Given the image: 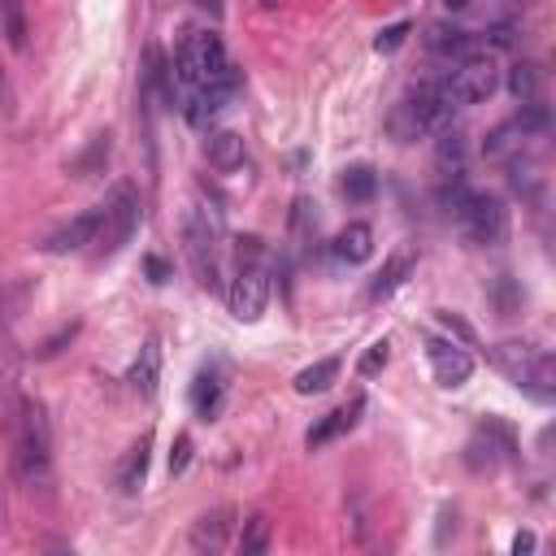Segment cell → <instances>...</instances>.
<instances>
[{"label": "cell", "instance_id": "1", "mask_svg": "<svg viewBox=\"0 0 556 556\" xmlns=\"http://www.w3.org/2000/svg\"><path fill=\"white\" fill-rule=\"evenodd\" d=\"M13 465L26 491H43L52 486V430L43 417L39 400H22V417H17V439H13Z\"/></svg>", "mask_w": 556, "mask_h": 556}, {"label": "cell", "instance_id": "2", "mask_svg": "<svg viewBox=\"0 0 556 556\" xmlns=\"http://www.w3.org/2000/svg\"><path fill=\"white\" fill-rule=\"evenodd\" d=\"M182 87H239V74L226 56V43L213 35V30H200L191 35L182 48H178V61H174Z\"/></svg>", "mask_w": 556, "mask_h": 556}, {"label": "cell", "instance_id": "3", "mask_svg": "<svg viewBox=\"0 0 556 556\" xmlns=\"http://www.w3.org/2000/svg\"><path fill=\"white\" fill-rule=\"evenodd\" d=\"M217 235H222L217 213H208L200 204H191L182 213V248H187V261L200 278V287H217Z\"/></svg>", "mask_w": 556, "mask_h": 556}, {"label": "cell", "instance_id": "4", "mask_svg": "<svg viewBox=\"0 0 556 556\" xmlns=\"http://www.w3.org/2000/svg\"><path fill=\"white\" fill-rule=\"evenodd\" d=\"M491 356L521 391H530L534 400H552V356H543L530 343H500Z\"/></svg>", "mask_w": 556, "mask_h": 556}, {"label": "cell", "instance_id": "5", "mask_svg": "<svg viewBox=\"0 0 556 556\" xmlns=\"http://www.w3.org/2000/svg\"><path fill=\"white\" fill-rule=\"evenodd\" d=\"M404 109H408V117H413V126H417V135H434V130H443V126H452V117H456V96H452V87H447V78H430V83H421L408 100H404Z\"/></svg>", "mask_w": 556, "mask_h": 556}, {"label": "cell", "instance_id": "6", "mask_svg": "<svg viewBox=\"0 0 556 556\" xmlns=\"http://www.w3.org/2000/svg\"><path fill=\"white\" fill-rule=\"evenodd\" d=\"M135 226H139V200H135L130 187H122L109 204H100V226H96V239H91L96 252L100 256H113L122 243H130Z\"/></svg>", "mask_w": 556, "mask_h": 556}, {"label": "cell", "instance_id": "7", "mask_svg": "<svg viewBox=\"0 0 556 556\" xmlns=\"http://www.w3.org/2000/svg\"><path fill=\"white\" fill-rule=\"evenodd\" d=\"M452 213L460 217V226H465V235H469L473 243H500V239H504V204H500L495 195H486V191H465Z\"/></svg>", "mask_w": 556, "mask_h": 556}, {"label": "cell", "instance_id": "8", "mask_svg": "<svg viewBox=\"0 0 556 556\" xmlns=\"http://www.w3.org/2000/svg\"><path fill=\"white\" fill-rule=\"evenodd\" d=\"M447 87H452L456 104H478V100H486V96L500 87V65H495V56H491V52L465 56V61L452 70Z\"/></svg>", "mask_w": 556, "mask_h": 556}, {"label": "cell", "instance_id": "9", "mask_svg": "<svg viewBox=\"0 0 556 556\" xmlns=\"http://www.w3.org/2000/svg\"><path fill=\"white\" fill-rule=\"evenodd\" d=\"M226 304H230V313L239 317V321H261V313H265V304H269V278H265V269L261 265H239V274H235V282H230V291H226Z\"/></svg>", "mask_w": 556, "mask_h": 556}, {"label": "cell", "instance_id": "10", "mask_svg": "<svg viewBox=\"0 0 556 556\" xmlns=\"http://www.w3.org/2000/svg\"><path fill=\"white\" fill-rule=\"evenodd\" d=\"M426 356H430V369H434V382L439 387H465L469 374H473V356L447 339H426Z\"/></svg>", "mask_w": 556, "mask_h": 556}, {"label": "cell", "instance_id": "11", "mask_svg": "<svg viewBox=\"0 0 556 556\" xmlns=\"http://www.w3.org/2000/svg\"><path fill=\"white\" fill-rule=\"evenodd\" d=\"M96 226H100V208H87V213H78V217H70L65 226H56L52 235H48V252H78V248H87L91 239H96Z\"/></svg>", "mask_w": 556, "mask_h": 556}, {"label": "cell", "instance_id": "12", "mask_svg": "<svg viewBox=\"0 0 556 556\" xmlns=\"http://www.w3.org/2000/svg\"><path fill=\"white\" fill-rule=\"evenodd\" d=\"M361 408H365V400L361 395H352L343 408H334V413H326L308 434H304V443L308 447H321V443H330L334 434H343V430H352L356 426V417H361Z\"/></svg>", "mask_w": 556, "mask_h": 556}, {"label": "cell", "instance_id": "13", "mask_svg": "<svg viewBox=\"0 0 556 556\" xmlns=\"http://www.w3.org/2000/svg\"><path fill=\"white\" fill-rule=\"evenodd\" d=\"M230 91H235V87H191V91H187V104H182L187 122H191V126H208V122L222 113V104L230 100Z\"/></svg>", "mask_w": 556, "mask_h": 556}, {"label": "cell", "instance_id": "14", "mask_svg": "<svg viewBox=\"0 0 556 556\" xmlns=\"http://www.w3.org/2000/svg\"><path fill=\"white\" fill-rule=\"evenodd\" d=\"M369 252H374V230H369L365 222H348V226L334 235V256H339V261L361 265V261H369Z\"/></svg>", "mask_w": 556, "mask_h": 556}, {"label": "cell", "instance_id": "15", "mask_svg": "<svg viewBox=\"0 0 556 556\" xmlns=\"http://www.w3.org/2000/svg\"><path fill=\"white\" fill-rule=\"evenodd\" d=\"M413 265H417V256L408 252V248H400V252H391V261L382 265V274L369 282V300H387L391 291H400L404 287V278L413 274Z\"/></svg>", "mask_w": 556, "mask_h": 556}, {"label": "cell", "instance_id": "16", "mask_svg": "<svg viewBox=\"0 0 556 556\" xmlns=\"http://www.w3.org/2000/svg\"><path fill=\"white\" fill-rule=\"evenodd\" d=\"M204 152H208V165H213V169L230 174V169L243 165V135H239V130H213Z\"/></svg>", "mask_w": 556, "mask_h": 556}, {"label": "cell", "instance_id": "17", "mask_svg": "<svg viewBox=\"0 0 556 556\" xmlns=\"http://www.w3.org/2000/svg\"><path fill=\"white\" fill-rule=\"evenodd\" d=\"M434 135H439V148H434L439 174H443V178H460V174H465V135L452 130V126H443V130H434Z\"/></svg>", "mask_w": 556, "mask_h": 556}, {"label": "cell", "instance_id": "18", "mask_svg": "<svg viewBox=\"0 0 556 556\" xmlns=\"http://www.w3.org/2000/svg\"><path fill=\"white\" fill-rule=\"evenodd\" d=\"M156 378H161V348H156V339H148L139 348V356H135V365H130V387L139 395H152L156 391Z\"/></svg>", "mask_w": 556, "mask_h": 556}, {"label": "cell", "instance_id": "19", "mask_svg": "<svg viewBox=\"0 0 556 556\" xmlns=\"http://www.w3.org/2000/svg\"><path fill=\"white\" fill-rule=\"evenodd\" d=\"M539 87H543V74L534 61H513L508 65V91L517 104H534L539 100Z\"/></svg>", "mask_w": 556, "mask_h": 556}, {"label": "cell", "instance_id": "20", "mask_svg": "<svg viewBox=\"0 0 556 556\" xmlns=\"http://www.w3.org/2000/svg\"><path fill=\"white\" fill-rule=\"evenodd\" d=\"M334 378H339V361H334V356H321V361H313L308 369L295 374V391H300V395H317V391H326Z\"/></svg>", "mask_w": 556, "mask_h": 556}, {"label": "cell", "instance_id": "21", "mask_svg": "<svg viewBox=\"0 0 556 556\" xmlns=\"http://www.w3.org/2000/svg\"><path fill=\"white\" fill-rule=\"evenodd\" d=\"M226 517H230L226 508H217V513L200 517V526H195V534H191V547H195V552H204V547H208V552H217V547L226 543V526H230Z\"/></svg>", "mask_w": 556, "mask_h": 556}, {"label": "cell", "instance_id": "22", "mask_svg": "<svg viewBox=\"0 0 556 556\" xmlns=\"http://www.w3.org/2000/svg\"><path fill=\"white\" fill-rule=\"evenodd\" d=\"M465 43H469V35L460 26H447V22H434L426 35V48L439 56H456V52H465Z\"/></svg>", "mask_w": 556, "mask_h": 556}, {"label": "cell", "instance_id": "23", "mask_svg": "<svg viewBox=\"0 0 556 556\" xmlns=\"http://www.w3.org/2000/svg\"><path fill=\"white\" fill-rule=\"evenodd\" d=\"M265 547H269V517L256 513V517H248L243 530H239V552H243V556H261Z\"/></svg>", "mask_w": 556, "mask_h": 556}, {"label": "cell", "instance_id": "24", "mask_svg": "<svg viewBox=\"0 0 556 556\" xmlns=\"http://www.w3.org/2000/svg\"><path fill=\"white\" fill-rule=\"evenodd\" d=\"M0 30L13 48L26 43V13H22V0H0Z\"/></svg>", "mask_w": 556, "mask_h": 556}, {"label": "cell", "instance_id": "25", "mask_svg": "<svg viewBox=\"0 0 556 556\" xmlns=\"http://www.w3.org/2000/svg\"><path fill=\"white\" fill-rule=\"evenodd\" d=\"M378 191V174L369 169V165H352L348 174H343V195L348 200H369Z\"/></svg>", "mask_w": 556, "mask_h": 556}, {"label": "cell", "instance_id": "26", "mask_svg": "<svg viewBox=\"0 0 556 556\" xmlns=\"http://www.w3.org/2000/svg\"><path fill=\"white\" fill-rule=\"evenodd\" d=\"M217 400H222V382H217V374H200L195 387H191V404H195V413H200V417H213Z\"/></svg>", "mask_w": 556, "mask_h": 556}, {"label": "cell", "instance_id": "27", "mask_svg": "<svg viewBox=\"0 0 556 556\" xmlns=\"http://www.w3.org/2000/svg\"><path fill=\"white\" fill-rule=\"evenodd\" d=\"M143 469H148V439H139V443L130 447V456H126V465H122V473H117L122 491H139Z\"/></svg>", "mask_w": 556, "mask_h": 556}, {"label": "cell", "instance_id": "28", "mask_svg": "<svg viewBox=\"0 0 556 556\" xmlns=\"http://www.w3.org/2000/svg\"><path fill=\"white\" fill-rule=\"evenodd\" d=\"M387 361H391V343H387V339H374V343L365 348V356L356 361V374H361V378H374Z\"/></svg>", "mask_w": 556, "mask_h": 556}, {"label": "cell", "instance_id": "29", "mask_svg": "<svg viewBox=\"0 0 556 556\" xmlns=\"http://www.w3.org/2000/svg\"><path fill=\"white\" fill-rule=\"evenodd\" d=\"M408 30H413L408 22H391L387 30H378V39H374V52H395V48L408 39Z\"/></svg>", "mask_w": 556, "mask_h": 556}, {"label": "cell", "instance_id": "30", "mask_svg": "<svg viewBox=\"0 0 556 556\" xmlns=\"http://www.w3.org/2000/svg\"><path fill=\"white\" fill-rule=\"evenodd\" d=\"M187 460H191V439H187V434H178V443H174V452H169V469H174V473H182V469H187Z\"/></svg>", "mask_w": 556, "mask_h": 556}, {"label": "cell", "instance_id": "31", "mask_svg": "<svg viewBox=\"0 0 556 556\" xmlns=\"http://www.w3.org/2000/svg\"><path fill=\"white\" fill-rule=\"evenodd\" d=\"M148 274H152V282H165L169 278V265L161 256H148Z\"/></svg>", "mask_w": 556, "mask_h": 556}, {"label": "cell", "instance_id": "32", "mask_svg": "<svg viewBox=\"0 0 556 556\" xmlns=\"http://www.w3.org/2000/svg\"><path fill=\"white\" fill-rule=\"evenodd\" d=\"M4 521H9V504H4V482H0V530H4Z\"/></svg>", "mask_w": 556, "mask_h": 556}, {"label": "cell", "instance_id": "33", "mask_svg": "<svg viewBox=\"0 0 556 556\" xmlns=\"http://www.w3.org/2000/svg\"><path fill=\"white\" fill-rule=\"evenodd\" d=\"M447 9H465V4H473V0H443Z\"/></svg>", "mask_w": 556, "mask_h": 556}]
</instances>
